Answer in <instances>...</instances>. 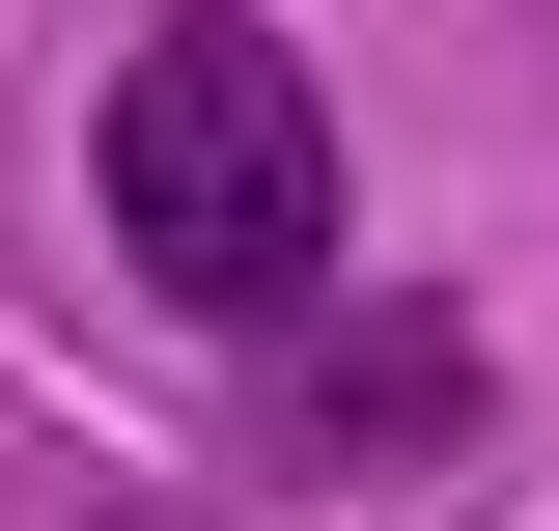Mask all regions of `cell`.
<instances>
[{"instance_id":"cell-2","label":"cell","mask_w":559,"mask_h":531,"mask_svg":"<svg viewBox=\"0 0 559 531\" xmlns=\"http://www.w3.org/2000/svg\"><path fill=\"white\" fill-rule=\"evenodd\" d=\"M252 364H280V448H308V475H448V448L503 420L476 308H280Z\"/></svg>"},{"instance_id":"cell-1","label":"cell","mask_w":559,"mask_h":531,"mask_svg":"<svg viewBox=\"0 0 559 531\" xmlns=\"http://www.w3.org/2000/svg\"><path fill=\"white\" fill-rule=\"evenodd\" d=\"M84 168H112L140 308H197L224 364H252L280 308H336V84L280 57L252 0H168L112 57V113H84Z\"/></svg>"}]
</instances>
